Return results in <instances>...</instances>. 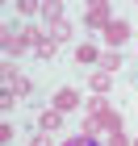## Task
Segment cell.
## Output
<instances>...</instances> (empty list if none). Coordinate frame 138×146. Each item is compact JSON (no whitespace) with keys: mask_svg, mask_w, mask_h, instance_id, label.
Returning a JSON list of instances; mask_svg holds the SVG:
<instances>
[{"mask_svg":"<svg viewBox=\"0 0 138 146\" xmlns=\"http://www.w3.org/2000/svg\"><path fill=\"white\" fill-rule=\"evenodd\" d=\"M88 21L92 25H105V21H109V4H92V9H88Z\"/></svg>","mask_w":138,"mask_h":146,"instance_id":"cell-1","label":"cell"},{"mask_svg":"<svg viewBox=\"0 0 138 146\" xmlns=\"http://www.w3.org/2000/svg\"><path fill=\"white\" fill-rule=\"evenodd\" d=\"M4 79H9V88H13V92H29L25 75H17V71H4Z\"/></svg>","mask_w":138,"mask_h":146,"instance_id":"cell-2","label":"cell"},{"mask_svg":"<svg viewBox=\"0 0 138 146\" xmlns=\"http://www.w3.org/2000/svg\"><path fill=\"white\" fill-rule=\"evenodd\" d=\"M59 109H75V104H80V96H75V92H59Z\"/></svg>","mask_w":138,"mask_h":146,"instance_id":"cell-3","label":"cell"},{"mask_svg":"<svg viewBox=\"0 0 138 146\" xmlns=\"http://www.w3.org/2000/svg\"><path fill=\"white\" fill-rule=\"evenodd\" d=\"M126 34H130V29H126L121 21H117V25H109V42H126Z\"/></svg>","mask_w":138,"mask_h":146,"instance_id":"cell-4","label":"cell"},{"mask_svg":"<svg viewBox=\"0 0 138 146\" xmlns=\"http://www.w3.org/2000/svg\"><path fill=\"white\" fill-rule=\"evenodd\" d=\"M63 146H101V142H96V138H88V134H84V138H67V142H63Z\"/></svg>","mask_w":138,"mask_h":146,"instance_id":"cell-5","label":"cell"},{"mask_svg":"<svg viewBox=\"0 0 138 146\" xmlns=\"http://www.w3.org/2000/svg\"><path fill=\"white\" fill-rule=\"evenodd\" d=\"M92 88H96V92H105V88H109V75H105V71H101V75H92Z\"/></svg>","mask_w":138,"mask_h":146,"instance_id":"cell-6","label":"cell"},{"mask_svg":"<svg viewBox=\"0 0 138 146\" xmlns=\"http://www.w3.org/2000/svg\"><path fill=\"white\" fill-rule=\"evenodd\" d=\"M59 125V113H42V129H55Z\"/></svg>","mask_w":138,"mask_h":146,"instance_id":"cell-7","label":"cell"}]
</instances>
